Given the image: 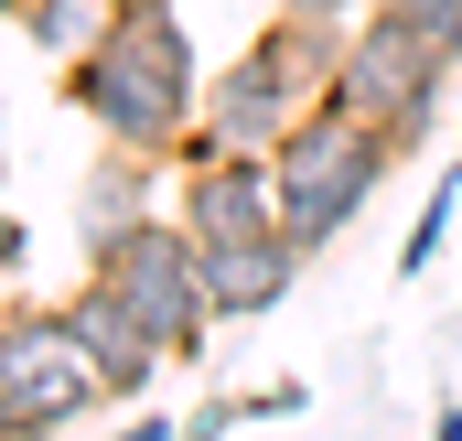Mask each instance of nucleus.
<instances>
[{
  "label": "nucleus",
  "mask_w": 462,
  "mask_h": 441,
  "mask_svg": "<svg viewBox=\"0 0 462 441\" xmlns=\"http://www.w3.org/2000/svg\"><path fill=\"white\" fill-rule=\"evenodd\" d=\"M65 98L97 118V140L118 151H183L205 118V76H194V33L172 0L151 11H108V33L65 65Z\"/></svg>",
  "instance_id": "1"
},
{
  "label": "nucleus",
  "mask_w": 462,
  "mask_h": 441,
  "mask_svg": "<svg viewBox=\"0 0 462 441\" xmlns=\"http://www.w3.org/2000/svg\"><path fill=\"white\" fill-rule=\"evenodd\" d=\"M345 76V33H323V22H269V33H247L236 43L226 76H205V118H194V140L172 151V162H205V151H280L291 140V118L312 108L323 87Z\"/></svg>",
  "instance_id": "2"
},
{
  "label": "nucleus",
  "mask_w": 462,
  "mask_h": 441,
  "mask_svg": "<svg viewBox=\"0 0 462 441\" xmlns=\"http://www.w3.org/2000/svg\"><path fill=\"white\" fill-rule=\"evenodd\" d=\"M398 162H409V151H398V129H387V118H365L345 87H323L312 108L291 118V140L269 151V173H280V226H291L301 248H334Z\"/></svg>",
  "instance_id": "3"
},
{
  "label": "nucleus",
  "mask_w": 462,
  "mask_h": 441,
  "mask_svg": "<svg viewBox=\"0 0 462 441\" xmlns=\"http://www.w3.org/2000/svg\"><path fill=\"white\" fill-rule=\"evenodd\" d=\"M87 409H108V377L76 344L65 302H11L0 313V441H54Z\"/></svg>",
  "instance_id": "4"
},
{
  "label": "nucleus",
  "mask_w": 462,
  "mask_h": 441,
  "mask_svg": "<svg viewBox=\"0 0 462 441\" xmlns=\"http://www.w3.org/2000/svg\"><path fill=\"white\" fill-rule=\"evenodd\" d=\"M87 269H97L118 302L162 333V355H183V366L205 355V333L226 324V313H216V280H205V237L183 216H151V226H129V237H108Z\"/></svg>",
  "instance_id": "5"
},
{
  "label": "nucleus",
  "mask_w": 462,
  "mask_h": 441,
  "mask_svg": "<svg viewBox=\"0 0 462 441\" xmlns=\"http://www.w3.org/2000/svg\"><path fill=\"white\" fill-rule=\"evenodd\" d=\"M441 76H452V65H441L398 11H365V22L345 33V76H334V87H345L365 118H387V129H398V151H420V140H430V118H441Z\"/></svg>",
  "instance_id": "6"
},
{
  "label": "nucleus",
  "mask_w": 462,
  "mask_h": 441,
  "mask_svg": "<svg viewBox=\"0 0 462 441\" xmlns=\"http://www.w3.org/2000/svg\"><path fill=\"white\" fill-rule=\"evenodd\" d=\"M183 226H194L205 248L269 237V226H280V173H269V151H205V162H183Z\"/></svg>",
  "instance_id": "7"
},
{
  "label": "nucleus",
  "mask_w": 462,
  "mask_h": 441,
  "mask_svg": "<svg viewBox=\"0 0 462 441\" xmlns=\"http://www.w3.org/2000/svg\"><path fill=\"white\" fill-rule=\"evenodd\" d=\"M65 324H76V344L97 355V377H108V409H118V399H140V388H151V377L172 366V355H162V333L140 324V313L118 302L97 269H87V280L65 291Z\"/></svg>",
  "instance_id": "8"
},
{
  "label": "nucleus",
  "mask_w": 462,
  "mask_h": 441,
  "mask_svg": "<svg viewBox=\"0 0 462 441\" xmlns=\"http://www.w3.org/2000/svg\"><path fill=\"white\" fill-rule=\"evenodd\" d=\"M301 237L291 226H269V237H236V248H205V280H216V313L226 324H258V313H280L291 302V280H301Z\"/></svg>",
  "instance_id": "9"
},
{
  "label": "nucleus",
  "mask_w": 462,
  "mask_h": 441,
  "mask_svg": "<svg viewBox=\"0 0 462 441\" xmlns=\"http://www.w3.org/2000/svg\"><path fill=\"white\" fill-rule=\"evenodd\" d=\"M162 216V151H97V173L76 183V226H87V258L108 248V237H129V226Z\"/></svg>",
  "instance_id": "10"
},
{
  "label": "nucleus",
  "mask_w": 462,
  "mask_h": 441,
  "mask_svg": "<svg viewBox=\"0 0 462 441\" xmlns=\"http://www.w3.org/2000/svg\"><path fill=\"white\" fill-rule=\"evenodd\" d=\"M108 11H118V0H32V11H22V33H32L54 65H76V54L108 33Z\"/></svg>",
  "instance_id": "11"
},
{
  "label": "nucleus",
  "mask_w": 462,
  "mask_h": 441,
  "mask_svg": "<svg viewBox=\"0 0 462 441\" xmlns=\"http://www.w3.org/2000/svg\"><path fill=\"white\" fill-rule=\"evenodd\" d=\"M452 205H462V151L441 162V183L420 194V226H409V248H398V280H430V258H441V237H452Z\"/></svg>",
  "instance_id": "12"
},
{
  "label": "nucleus",
  "mask_w": 462,
  "mask_h": 441,
  "mask_svg": "<svg viewBox=\"0 0 462 441\" xmlns=\"http://www.w3.org/2000/svg\"><path fill=\"white\" fill-rule=\"evenodd\" d=\"M376 11H398V22L441 54V65H462V0H376Z\"/></svg>",
  "instance_id": "13"
},
{
  "label": "nucleus",
  "mask_w": 462,
  "mask_h": 441,
  "mask_svg": "<svg viewBox=\"0 0 462 441\" xmlns=\"http://www.w3.org/2000/svg\"><path fill=\"white\" fill-rule=\"evenodd\" d=\"M280 11H291V22H323V33H355L376 0H280Z\"/></svg>",
  "instance_id": "14"
},
{
  "label": "nucleus",
  "mask_w": 462,
  "mask_h": 441,
  "mask_svg": "<svg viewBox=\"0 0 462 441\" xmlns=\"http://www.w3.org/2000/svg\"><path fill=\"white\" fill-rule=\"evenodd\" d=\"M22 248H32V237H22V216H11V205H0V269H22Z\"/></svg>",
  "instance_id": "15"
},
{
  "label": "nucleus",
  "mask_w": 462,
  "mask_h": 441,
  "mask_svg": "<svg viewBox=\"0 0 462 441\" xmlns=\"http://www.w3.org/2000/svg\"><path fill=\"white\" fill-rule=\"evenodd\" d=\"M118 441H183V431H172V420H129Z\"/></svg>",
  "instance_id": "16"
},
{
  "label": "nucleus",
  "mask_w": 462,
  "mask_h": 441,
  "mask_svg": "<svg viewBox=\"0 0 462 441\" xmlns=\"http://www.w3.org/2000/svg\"><path fill=\"white\" fill-rule=\"evenodd\" d=\"M430 441H462V409H441V420H430Z\"/></svg>",
  "instance_id": "17"
},
{
  "label": "nucleus",
  "mask_w": 462,
  "mask_h": 441,
  "mask_svg": "<svg viewBox=\"0 0 462 441\" xmlns=\"http://www.w3.org/2000/svg\"><path fill=\"white\" fill-rule=\"evenodd\" d=\"M22 11H32V0H0V22H22Z\"/></svg>",
  "instance_id": "18"
},
{
  "label": "nucleus",
  "mask_w": 462,
  "mask_h": 441,
  "mask_svg": "<svg viewBox=\"0 0 462 441\" xmlns=\"http://www.w3.org/2000/svg\"><path fill=\"white\" fill-rule=\"evenodd\" d=\"M118 11H151V0H118Z\"/></svg>",
  "instance_id": "19"
}]
</instances>
